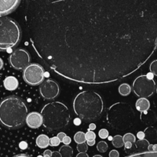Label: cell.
Returning <instances> with one entry per match:
<instances>
[{
	"instance_id": "cell-1",
	"label": "cell",
	"mask_w": 157,
	"mask_h": 157,
	"mask_svg": "<svg viewBox=\"0 0 157 157\" xmlns=\"http://www.w3.org/2000/svg\"><path fill=\"white\" fill-rule=\"evenodd\" d=\"M25 21L44 64L81 84L124 79L157 48V0H25Z\"/></svg>"
},
{
	"instance_id": "cell-2",
	"label": "cell",
	"mask_w": 157,
	"mask_h": 157,
	"mask_svg": "<svg viewBox=\"0 0 157 157\" xmlns=\"http://www.w3.org/2000/svg\"><path fill=\"white\" fill-rule=\"evenodd\" d=\"M25 102L16 96H9L0 102V124L11 130L23 127L28 116Z\"/></svg>"
},
{
	"instance_id": "cell-3",
	"label": "cell",
	"mask_w": 157,
	"mask_h": 157,
	"mask_svg": "<svg viewBox=\"0 0 157 157\" xmlns=\"http://www.w3.org/2000/svg\"><path fill=\"white\" fill-rule=\"evenodd\" d=\"M74 111L85 121L98 120L104 111V102L101 95L92 90L81 92L74 99Z\"/></svg>"
},
{
	"instance_id": "cell-4",
	"label": "cell",
	"mask_w": 157,
	"mask_h": 157,
	"mask_svg": "<svg viewBox=\"0 0 157 157\" xmlns=\"http://www.w3.org/2000/svg\"><path fill=\"white\" fill-rule=\"evenodd\" d=\"M41 114L43 119L42 125L51 131L65 128L71 120L68 108L59 101H54L44 105Z\"/></svg>"
},
{
	"instance_id": "cell-5",
	"label": "cell",
	"mask_w": 157,
	"mask_h": 157,
	"mask_svg": "<svg viewBox=\"0 0 157 157\" xmlns=\"http://www.w3.org/2000/svg\"><path fill=\"white\" fill-rule=\"evenodd\" d=\"M135 113L130 104L117 102L112 104L107 111V121L117 130H126L133 126Z\"/></svg>"
},
{
	"instance_id": "cell-6",
	"label": "cell",
	"mask_w": 157,
	"mask_h": 157,
	"mask_svg": "<svg viewBox=\"0 0 157 157\" xmlns=\"http://www.w3.org/2000/svg\"><path fill=\"white\" fill-rule=\"evenodd\" d=\"M21 40V29L9 17H0V51L13 48Z\"/></svg>"
},
{
	"instance_id": "cell-7",
	"label": "cell",
	"mask_w": 157,
	"mask_h": 157,
	"mask_svg": "<svg viewBox=\"0 0 157 157\" xmlns=\"http://www.w3.org/2000/svg\"><path fill=\"white\" fill-rule=\"evenodd\" d=\"M133 92L140 98H150L156 89V82L147 75H140L134 80L133 84Z\"/></svg>"
},
{
	"instance_id": "cell-8",
	"label": "cell",
	"mask_w": 157,
	"mask_h": 157,
	"mask_svg": "<svg viewBox=\"0 0 157 157\" xmlns=\"http://www.w3.org/2000/svg\"><path fill=\"white\" fill-rule=\"evenodd\" d=\"M44 68L38 64H30L23 71V79L28 84L37 86L44 82Z\"/></svg>"
},
{
	"instance_id": "cell-9",
	"label": "cell",
	"mask_w": 157,
	"mask_h": 157,
	"mask_svg": "<svg viewBox=\"0 0 157 157\" xmlns=\"http://www.w3.org/2000/svg\"><path fill=\"white\" fill-rule=\"evenodd\" d=\"M9 63L13 68L22 70L30 64V55L23 48H17L11 53L9 58Z\"/></svg>"
},
{
	"instance_id": "cell-10",
	"label": "cell",
	"mask_w": 157,
	"mask_h": 157,
	"mask_svg": "<svg viewBox=\"0 0 157 157\" xmlns=\"http://www.w3.org/2000/svg\"><path fill=\"white\" fill-rule=\"evenodd\" d=\"M60 92L59 85L56 81L48 79L40 86V94L45 100H52L58 96Z\"/></svg>"
},
{
	"instance_id": "cell-11",
	"label": "cell",
	"mask_w": 157,
	"mask_h": 157,
	"mask_svg": "<svg viewBox=\"0 0 157 157\" xmlns=\"http://www.w3.org/2000/svg\"><path fill=\"white\" fill-rule=\"evenodd\" d=\"M21 0H0V16L9 15L17 9Z\"/></svg>"
},
{
	"instance_id": "cell-12",
	"label": "cell",
	"mask_w": 157,
	"mask_h": 157,
	"mask_svg": "<svg viewBox=\"0 0 157 157\" xmlns=\"http://www.w3.org/2000/svg\"><path fill=\"white\" fill-rule=\"evenodd\" d=\"M26 124L32 129H37L43 124L42 116L38 112H32L26 117Z\"/></svg>"
},
{
	"instance_id": "cell-13",
	"label": "cell",
	"mask_w": 157,
	"mask_h": 157,
	"mask_svg": "<svg viewBox=\"0 0 157 157\" xmlns=\"http://www.w3.org/2000/svg\"><path fill=\"white\" fill-rule=\"evenodd\" d=\"M150 146V143L147 140L144 139V140H140L136 141L134 144V146L133 145V147H132L130 149V151L132 153H141V152H146L148 151V147Z\"/></svg>"
},
{
	"instance_id": "cell-14",
	"label": "cell",
	"mask_w": 157,
	"mask_h": 157,
	"mask_svg": "<svg viewBox=\"0 0 157 157\" xmlns=\"http://www.w3.org/2000/svg\"><path fill=\"white\" fill-rule=\"evenodd\" d=\"M3 84H4V87L6 90L12 91V90H15L17 89L18 86V81L15 77L9 76L4 80Z\"/></svg>"
},
{
	"instance_id": "cell-15",
	"label": "cell",
	"mask_w": 157,
	"mask_h": 157,
	"mask_svg": "<svg viewBox=\"0 0 157 157\" xmlns=\"http://www.w3.org/2000/svg\"><path fill=\"white\" fill-rule=\"evenodd\" d=\"M136 110L141 113L147 112L150 107V103L147 98H139L136 102Z\"/></svg>"
},
{
	"instance_id": "cell-16",
	"label": "cell",
	"mask_w": 157,
	"mask_h": 157,
	"mask_svg": "<svg viewBox=\"0 0 157 157\" xmlns=\"http://www.w3.org/2000/svg\"><path fill=\"white\" fill-rule=\"evenodd\" d=\"M36 145L39 148H47L50 145V139L48 136L44 134H41L36 138Z\"/></svg>"
},
{
	"instance_id": "cell-17",
	"label": "cell",
	"mask_w": 157,
	"mask_h": 157,
	"mask_svg": "<svg viewBox=\"0 0 157 157\" xmlns=\"http://www.w3.org/2000/svg\"><path fill=\"white\" fill-rule=\"evenodd\" d=\"M61 157H72L73 156V149L68 145H64L60 148L58 151Z\"/></svg>"
},
{
	"instance_id": "cell-18",
	"label": "cell",
	"mask_w": 157,
	"mask_h": 157,
	"mask_svg": "<svg viewBox=\"0 0 157 157\" xmlns=\"http://www.w3.org/2000/svg\"><path fill=\"white\" fill-rule=\"evenodd\" d=\"M112 144L116 148H121L124 146V137L121 135H116L112 139Z\"/></svg>"
},
{
	"instance_id": "cell-19",
	"label": "cell",
	"mask_w": 157,
	"mask_h": 157,
	"mask_svg": "<svg viewBox=\"0 0 157 157\" xmlns=\"http://www.w3.org/2000/svg\"><path fill=\"white\" fill-rule=\"evenodd\" d=\"M125 157H157V152H141L130 154Z\"/></svg>"
},
{
	"instance_id": "cell-20",
	"label": "cell",
	"mask_w": 157,
	"mask_h": 157,
	"mask_svg": "<svg viewBox=\"0 0 157 157\" xmlns=\"http://www.w3.org/2000/svg\"><path fill=\"white\" fill-rule=\"evenodd\" d=\"M131 87L128 84H122L121 85H120L119 88H118V91H119L120 94H121L122 96L129 95L131 92Z\"/></svg>"
},
{
	"instance_id": "cell-21",
	"label": "cell",
	"mask_w": 157,
	"mask_h": 157,
	"mask_svg": "<svg viewBox=\"0 0 157 157\" xmlns=\"http://www.w3.org/2000/svg\"><path fill=\"white\" fill-rule=\"evenodd\" d=\"M74 140H75V143H77L78 144H83V143H85L87 141L86 140L85 133L82 131H79L75 133V136H74Z\"/></svg>"
},
{
	"instance_id": "cell-22",
	"label": "cell",
	"mask_w": 157,
	"mask_h": 157,
	"mask_svg": "<svg viewBox=\"0 0 157 157\" xmlns=\"http://www.w3.org/2000/svg\"><path fill=\"white\" fill-rule=\"evenodd\" d=\"M97 149L100 153H106L108 150V145L105 141H101L97 145Z\"/></svg>"
},
{
	"instance_id": "cell-23",
	"label": "cell",
	"mask_w": 157,
	"mask_h": 157,
	"mask_svg": "<svg viewBox=\"0 0 157 157\" xmlns=\"http://www.w3.org/2000/svg\"><path fill=\"white\" fill-rule=\"evenodd\" d=\"M124 144L127 142H130L132 143V144H135L136 143V136L131 133H126L124 136Z\"/></svg>"
},
{
	"instance_id": "cell-24",
	"label": "cell",
	"mask_w": 157,
	"mask_h": 157,
	"mask_svg": "<svg viewBox=\"0 0 157 157\" xmlns=\"http://www.w3.org/2000/svg\"><path fill=\"white\" fill-rule=\"evenodd\" d=\"M86 143H83V144H78L77 146V150L79 153H87V150H88V147Z\"/></svg>"
},
{
	"instance_id": "cell-25",
	"label": "cell",
	"mask_w": 157,
	"mask_h": 157,
	"mask_svg": "<svg viewBox=\"0 0 157 157\" xmlns=\"http://www.w3.org/2000/svg\"><path fill=\"white\" fill-rule=\"evenodd\" d=\"M150 70L153 75L157 77V60L152 61L150 65Z\"/></svg>"
},
{
	"instance_id": "cell-26",
	"label": "cell",
	"mask_w": 157,
	"mask_h": 157,
	"mask_svg": "<svg viewBox=\"0 0 157 157\" xmlns=\"http://www.w3.org/2000/svg\"><path fill=\"white\" fill-rule=\"evenodd\" d=\"M85 136L86 140L87 141L95 140V139H96V134H95V133L94 131H90V130H88L85 133Z\"/></svg>"
},
{
	"instance_id": "cell-27",
	"label": "cell",
	"mask_w": 157,
	"mask_h": 157,
	"mask_svg": "<svg viewBox=\"0 0 157 157\" xmlns=\"http://www.w3.org/2000/svg\"><path fill=\"white\" fill-rule=\"evenodd\" d=\"M98 135H99V137L101 138V139H107L109 136V132L108 130H106V129H101V130H99Z\"/></svg>"
},
{
	"instance_id": "cell-28",
	"label": "cell",
	"mask_w": 157,
	"mask_h": 157,
	"mask_svg": "<svg viewBox=\"0 0 157 157\" xmlns=\"http://www.w3.org/2000/svg\"><path fill=\"white\" fill-rule=\"evenodd\" d=\"M60 144H61V140L57 136H54L50 139V146L52 147H58L60 145Z\"/></svg>"
},
{
	"instance_id": "cell-29",
	"label": "cell",
	"mask_w": 157,
	"mask_h": 157,
	"mask_svg": "<svg viewBox=\"0 0 157 157\" xmlns=\"http://www.w3.org/2000/svg\"><path fill=\"white\" fill-rule=\"evenodd\" d=\"M120 156V153L119 152L117 151V150H111L109 153V157H119Z\"/></svg>"
},
{
	"instance_id": "cell-30",
	"label": "cell",
	"mask_w": 157,
	"mask_h": 157,
	"mask_svg": "<svg viewBox=\"0 0 157 157\" xmlns=\"http://www.w3.org/2000/svg\"><path fill=\"white\" fill-rule=\"evenodd\" d=\"M71 137H69V136H66L63 139V141L62 143L64 144V145H69V144H71Z\"/></svg>"
},
{
	"instance_id": "cell-31",
	"label": "cell",
	"mask_w": 157,
	"mask_h": 157,
	"mask_svg": "<svg viewBox=\"0 0 157 157\" xmlns=\"http://www.w3.org/2000/svg\"><path fill=\"white\" fill-rule=\"evenodd\" d=\"M136 136H137V138H138V139H139V140H144V139H145V136H146L145 133H144V132H143V131L138 132L137 134H136Z\"/></svg>"
},
{
	"instance_id": "cell-32",
	"label": "cell",
	"mask_w": 157,
	"mask_h": 157,
	"mask_svg": "<svg viewBox=\"0 0 157 157\" xmlns=\"http://www.w3.org/2000/svg\"><path fill=\"white\" fill-rule=\"evenodd\" d=\"M66 136H67V135H66L65 133H63V132H61V133H59L58 135H57V137H58V139H59L60 140H61V142H62L63 139H64V138Z\"/></svg>"
},
{
	"instance_id": "cell-33",
	"label": "cell",
	"mask_w": 157,
	"mask_h": 157,
	"mask_svg": "<svg viewBox=\"0 0 157 157\" xmlns=\"http://www.w3.org/2000/svg\"><path fill=\"white\" fill-rule=\"evenodd\" d=\"M132 147H133V144L132 143H130V142H127L124 144V147H125L126 150H130V149L132 148Z\"/></svg>"
},
{
	"instance_id": "cell-34",
	"label": "cell",
	"mask_w": 157,
	"mask_h": 157,
	"mask_svg": "<svg viewBox=\"0 0 157 157\" xmlns=\"http://www.w3.org/2000/svg\"><path fill=\"white\" fill-rule=\"evenodd\" d=\"M19 147H20V148L21 149V150H25V149L28 147L27 143L24 142V141H23V142H21V143H20V144H19Z\"/></svg>"
},
{
	"instance_id": "cell-35",
	"label": "cell",
	"mask_w": 157,
	"mask_h": 157,
	"mask_svg": "<svg viewBox=\"0 0 157 157\" xmlns=\"http://www.w3.org/2000/svg\"><path fill=\"white\" fill-rule=\"evenodd\" d=\"M44 156H50L52 157V152L50 150H46L44 152Z\"/></svg>"
},
{
	"instance_id": "cell-36",
	"label": "cell",
	"mask_w": 157,
	"mask_h": 157,
	"mask_svg": "<svg viewBox=\"0 0 157 157\" xmlns=\"http://www.w3.org/2000/svg\"><path fill=\"white\" fill-rule=\"evenodd\" d=\"M95 129H96V124H94V123H92V124H90V125H89L88 130H90V131H92V130H94Z\"/></svg>"
},
{
	"instance_id": "cell-37",
	"label": "cell",
	"mask_w": 157,
	"mask_h": 157,
	"mask_svg": "<svg viewBox=\"0 0 157 157\" xmlns=\"http://www.w3.org/2000/svg\"><path fill=\"white\" fill-rule=\"evenodd\" d=\"M52 157H61V154H60L59 152L55 151V152H52Z\"/></svg>"
},
{
	"instance_id": "cell-38",
	"label": "cell",
	"mask_w": 157,
	"mask_h": 157,
	"mask_svg": "<svg viewBox=\"0 0 157 157\" xmlns=\"http://www.w3.org/2000/svg\"><path fill=\"white\" fill-rule=\"evenodd\" d=\"M76 157H89V156L86 153H79Z\"/></svg>"
},
{
	"instance_id": "cell-39",
	"label": "cell",
	"mask_w": 157,
	"mask_h": 157,
	"mask_svg": "<svg viewBox=\"0 0 157 157\" xmlns=\"http://www.w3.org/2000/svg\"><path fill=\"white\" fill-rule=\"evenodd\" d=\"M74 123H75V125H80L81 124V120H80V118H77L74 121Z\"/></svg>"
},
{
	"instance_id": "cell-40",
	"label": "cell",
	"mask_w": 157,
	"mask_h": 157,
	"mask_svg": "<svg viewBox=\"0 0 157 157\" xmlns=\"http://www.w3.org/2000/svg\"><path fill=\"white\" fill-rule=\"evenodd\" d=\"M13 157H32L27 154H18V155H15Z\"/></svg>"
},
{
	"instance_id": "cell-41",
	"label": "cell",
	"mask_w": 157,
	"mask_h": 157,
	"mask_svg": "<svg viewBox=\"0 0 157 157\" xmlns=\"http://www.w3.org/2000/svg\"><path fill=\"white\" fill-rule=\"evenodd\" d=\"M87 144L88 146H94L95 144V140H90L87 141Z\"/></svg>"
},
{
	"instance_id": "cell-42",
	"label": "cell",
	"mask_w": 157,
	"mask_h": 157,
	"mask_svg": "<svg viewBox=\"0 0 157 157\" xmlns=\"http://www.w3.org/2000/svg\"><path fill=\"white\" fill-rule=\"evenodd\" d=\"M148 151L149 152H153V144H150L148 147Z\"/></svg>"
},
{
	"instance_id": "cell-43",
	"label": "cell",
	"mask_w": 157,
	"mask_h": 157,
	"mask_svg": "<svg viewBox=\"0 0 157 157\" xmlns=\"http://www.w3.org/2000/svg\"><path fill=\"white\" fill-rule=\"evenodd\" d=\"M3 65H4V63H3L2 59V58H0V70H1V69L2 68Z\"/></svg>"
},
{
	"instance_id": "cell-44",
	"label": "cell",
	"mask_w": 157,
	"mask_h": 157,
	"mask_svg": "<svg viewBox=\"0 0 157 157\" xmlns=\"http://www.w3.org/2000/svg\"><path fill=\"white\" fill-rule=\"evenodd\" d=\"M153 152H157V144L153 145Z\"/></svg>"
},
{
	"instance_id": "cell-45",
	"label": "cell",
	"mask_w": 157,
	"mask_h": 157,
	"mask_svg": "<svg viewBox=\"0 0 157 157\" xmlns=\"http://www.w3.org/2000/svg\"><path fill=\"white\" fill-rule=\"evenodd\" d=\"M93 157H103V156H101V155H95V156H94Z\"/></svg>"
},
{
	"instance_id": "cell-46",
	"label": "cell",
	"mask_w": 157,
	"mask_h": 157,
	"mask_svg": "<svg viewBox=\"0 0 157 157\" xmlns=\"http://www.w3.org/2000/svg\"><path fill=\"white\" fill-rule=\"evenodd\" d=\"M37 157H44L43 156H38Z\"/></svg>"
},
{
	"instance_id": "cell-47",
	"label": "cell",
	"mask_w": 157,
	"mask_h": 157,
	"mask_svg": "<svg viewBox=\"0 0 157 157\" xmlns=\"http://www.w3.org/2000/svg\"><path fill=\"white\" fill-rule=\"evenodd\" d=\"M156 93H157V88H156Z\"/></svg>"
},
{
	"instance_id": "cell-48",
	"label": "cell",
	"mask_w": 157,
	"mask_h": 157,
	"mask_svg": "<svg viewBox=\"0 0 157 157\" xmlns=\"http://www.w3.org/2000/svg\"><path fill=\"white\" fill-rule=\"evenodd\" d=\"M156 132H157V130H156Z\"/></svg>"
}]
</instances>
